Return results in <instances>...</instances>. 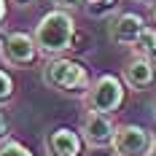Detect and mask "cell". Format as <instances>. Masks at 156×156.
Returning a JSON list of instances; mask_svg holds the SVG:
<instances>
[{
  "mask_svg": "<svg viewBox=\"0 0 156 156\" xmlns=\"http://www.w3.org/2000/svg\"><path fill=\"white\" fill-rule=\"evenodd\" d=\"M35 46L43 57H62L67 48H73L76 41V19L70 11L54 8L46 16H41V22L35 24Z\"/></svg>",
  "mask_w": 156,
  "mask_h": 156,
  "instance_id": "1",
  "label": "cell"
},
{
  "mask_svg": "<svg viewBox=\"0 0 156 156\" xmlns=\"http://www.w3.org/2000/svg\"><path fill=\"white\" fill-rule=\"evenodd\" d=\"M41 78L48 89H57V92H86L89 89V70L76 59H67V57H48Z\"/></svg>",
  "mask_w": 156,
  "mask_h": 156,
  "instance_id": "2",
  "label": "cell"
},
{
  "mask_svg": "<svg viewBox=\"0 0 156 156\" xmlns=\"http://www.w3.org/2000/svg\"><path fill=\"white\" fill-rule=\"evenodd\" d=\"M124 97H126V89H124V81L119 76H100L97 81L89 83V89L83 92V105L86 110H97V113H116V110L124 105Z\"/></svg>",
  "mask_w": 156,
  "mask_h": 156,
  "instance_id": "3",
  "label": "cell"
},
{
  "mask_svg": "<svg viewBox=\"0 0 156 156\" xmlns=\"http://www.w3.org/2000/svg\"><path fill=\"white\" fill-rule=\"evenodd\" d=\"M38 46L35 38L27 32H5L0 38V59L8 67H30L38 59Z\"/></svg>",
  "mask_w": 156,
  "mask_h": 156,
  "instance_id": "4",
  "label": "cell"
},
{
  "mask_svg": "<svg viewBox=\"0 0 156 156\" xmlns=\"http://www.w3.org/2000/svg\"><path fill=\"white\" fill-rule=\"evenodd\" d=\"M110 148L116 156H145L151 148V132L140 124H121L113 132Z\"/></svg>",
  "mask_w": 156,
  "mask_h": 156,
  "instance_id": "5",
  "label": "cell"
},
{
  "mask_svg": "<svg viewBox=\"0 0 156 156\" xmlns=\"http://www.w3.org/2000/svg\"><path fill=\"white\" fill-rule=\"evenodd\" d=\"M81 137L89 148H105L113 140L116 124L110 121L108 113H97V110H86V116L81 119Z\"/></svg>",
  "mask_w": 156,
  "mask_h": 156,
  "instance_id": "6",
  "label": "cell"
},
{
  "mask_svg": "<svg viewBox=\"0 0 156 156\" xmlns=\"http://www.w3.org/2000/svg\"><path fill=\"white\" fill-rule=\"evenodd\" d=\"M83 137L70 126H57L43 137V148L48 156H83Z\"/></svg>",
  "mask_w": 156,
  "mask_h": 156,
  "instance_id": "7",
  "label": "cell"
},
{
  "mask_svg": "<svg viewBox=\"0 0 156 156\" xmlns=\"http://www.w3.org/2000/svg\"><path fill=\"white\" fill-rule=\"evenodd\" d=\"M156 81V65L145 57V54H135V57H129L124 65V83L129 89H135V92H145L148 86H154Z\"/></svg>",
  "mask_w": 156,
  "mask_h": 156,
  "instance_id": "8",
  "label": "cell"
},
{
  "mask_svg": "<svg viewBox=\"0 0 156 156\" xmlns=\"http://www.w3.org/2000/svg\"><path fill=\"white\" fill-rule=\"evenodd\" d=\"M143 30H145V19L140 14L124 11V14L113 16V22H110V41L121 43V46H135Z\"/></svg>",
  "mask_w": 156,
  "mask_h": 156,
  "instance_id": "9",
  "label": "cell"
},
{
  "mask_svg": "<svg viewBox=\"0 0 156 156\" xmlns=\"http://www.w3.org/2000/svg\"><path fill=\"white\" fill-rule=\"evenodd\" d=\"M135 48H137L140 54H145V57L156 65V27H145V30L140 32V38H137Z\"/></svg>",
  "mask_w": 156,
  "mask_h": 156,
  "instance_id": "10",
  "label": "cell"
},
{
  "mask_svg": "<svg viewBox=\"0 0 156 156\" xmlns=\"http://www.w3.org/2000/svg\"><path fill=\"white\" fill-rule=\"evenodd\" d=\"M0 156H35V154H32L27 145H22L19 140H11L8 137V140L0 145Z\"/></svg>",
  "mask_w": 156,
  "mask_h": 156,
  "instance_id": "11",
  "label": "cell"
},
{
  "mask_svg": "<svg viewBox=\"0 0 156 156\" xmlns=\"http://www.w3.org/2000/svg\"><path fill=\"white\" fill-rule=\"evenodd\" d=\"M11 97H14V78L5 70H0V105H5Z\"/></svg>",
  "mask_w": 156,
  "mask_h": 156,
  "instance_id": "12",
  "label": "cell"
},
{
  "mask_svg": "<svg viewBox=\"0 0 156 156\" xmlns=\"http://www.w3.org/2000/svg\"><path fill=\"white\" fill-rule=\"evenodd\" d=\"M54 3V8H62V11H76V8H81L86 0H51Z\"/></svg>",
  "mask_w": 156,
  "mask_h": 156,
  "instance_id": "13",
  "label": "cell"
},
{
  "mask_svg": "<svg viewBox=\"0 0 156 156\" xmlns=\"http://www.w3.org/2000/svg\"><path fill=\"white\" fill-rule=\"evenodd\" d=\"M5 140H8V124H5V119L0 116V145H3Z\"/></svg>",
  "mask_w": 156,
  "mask_h": 156,
  "instance_id": "14",
  "label": "cell"
},
{
  "mask_svg": "<svg viewBox=\"0 0 156 156\" xmlns=\"http://www.w3.org/2000/svg\"><path fill=\"white\" fill-rule=\"evenodd\" d=\"M145 156H156V129L151 132V148H148V154Z\"/></svg>",
  "mask_w": 156,
  "mask_h": 156,
  "instance_id": "15",
  "label": "cell"
},
{
  "mask_svg": "<svg viewBox=\"0 0 156 156\" xmlns=\"http://www.w3.org/2000/svg\"><path fill=\"white\" fill-rule=\"evenodd\" d=\"M5 14H8V0H0V22L5 19Z\"/></svg>",
  "mask_w": 156,
  "mask_h": 156,
  "instance_id": "16",
  "label": "cell"
},
{
  "mask_svg": "<svg viewBox=\"0 0 156 156\" xmlns=\"http://www.w3.org/2000/svg\"><path fill=\"white\" fill-rule=\"evenodd\" d=\"M11 3H14V5H27L30 0H11Z\"/></svg>",
  "mask_w": 156,
  "mask_h": 156,
  "instance_id": "17",
  "label": "cell"
},
{
  "mask_svg": "<svg viewBox=\"0 0 156 156\" xmlns=\"http://www.w3.org/2000/svg\"><path fill=\"white\" fill-rule=\"evenodd\" d=\"M151 16H154V24H156V3H154V8H151Z\"/></svg>",
  "mask_w": 156,
  "mask_h": 156,
  "instance_id": "18",
  "label": "cell"
},
{
  "mask_svg": "<svg viewBox=\"0 0 156 156\" xmlns=\"http://www.w3.org/2000/svg\"><path fill=\"white\" fill-rule=\"evenodd\" d=\"M151 110H154V116H156V97H154V102H151Z\"/></svg>",
  "mask_w": 156,
  "mask_h": 156,
  "instance_id": "19",
  "label": "cell"
},
{
  "mask_svg": "<svg viewBox=\"0 0 156 156\" xmlns=\"http://www.w3.org/2000/svg\"><path fill=\"white\" fill-rule=\"evenodd\" d=\"M140 3H156V0H140Z\"/></svg>",
  "mask_w": 156,
  "mask_h": 156,
  "instance_id": "20",
  "label": "cell"
}]
</instances>
